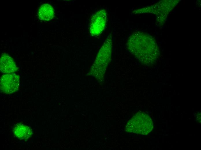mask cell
I'll list each match as a JSON object with an SVG mask.
<instances>
[{"label": "cell", "mask_w": 201, "mask_h": 150, "mask_svg": "<svg viewBox=\"0 0 201 150\" xmlns=\"http://www.w3.org/2000/svg\"><path fill=\"white\" fill-rule=\"evenodd\" d=\"M129 52L142 63H151L156 59L157 45L154 39L143 33L135 32L129 38L127 43Z\"/></svg>", "instance_id": "obj_1"}, {"label": "cell", "mask_w": 201, "mask_h": 150, "mask_svg": "<svg viewBox=\"0 0 201 150\" xmlns=\"http://www.w3.org/2000/svg\"><path fill=\"white\" fill-rule=\"evenodd\" d=\"M153 128L151 118L145 113L138 112L134 115L128 121L126 131L138 134L147 135Z\"/></svg>", "instance_id": "obj_2"}, {"label": "cell", "mask_w": 201, "mask_h": 150, "mask_svg": "<svg viewBox=\"0 0 201 150\" xmlns=\"http://www.w3.org/2000/svg\"><path fill=\"white\" fill-rule=\"evenodd\" d=\"M112 36L110 34L107 37L98 53L93 66L95 68L105 69L110 62L112 49Z\"/></svg>", "instance_id": "obj_3"}, {"label": "cell", "mask_w": 201, "mask_h": 150, "mask_svg": "<svg viewBox=\"0 0 201 150\" xmlns=\"http://www.w3.org/2000/svg\"><path fill=\"white\" fill-rule=\"evenodd\" d=\"M107 14L106 10L100 9L96 12L91 19L90 32L93 36L100 34L104 30L107 24Z\"/></svg>", "instance_id": "obj_4"}, {"label": "cell", "mask_w": 201, "mask_h": 150, "mask_svg": "<svg viewBox=\"0 0 201 150\" xmlns=\"http://www.w3.org/2000/svg\"><path fill=\"white\" fill-rule=\"evenodd\" d=\"M19 83V76L16 74L10 73L3 75L0 79L1 91L8 94L14 93L18 90Z\"/></svg>", "instance_id": "obj_5"}, {"label": "cell", "mask_w": 201, "mask_h": 150, "mask_svg": "<svg viewBox=\"0 0 201 150\" xmlns=\"http://www.w3.org/2000/svg\"><path fill=\"white\" fill-rule=\"evenodd\" d=\"M1 72L3 73H10L16 72L18 70L12 58L5 53L2 54L0 58Z\"/></svg>", "instance_id": "obj_6"}, {"label": "cell", "mask_w": 201, "mask_h": 150, "mask_svg": "<svg viewBox=\"0 0 201 150\" xmlns=\"http://www.w3.org/2000/svg\"><path fill=\"white\" fill-rule=\"evenodd\" d=\"M38 14L40 20L45 21H49L52 19L54 16V10L50 4H44L40 7Z\"/></svg>", "instance_id": "obj_7"}, {"label": "cell", "mask_w": 201, "mask_h": 150, "mask_svg": "<svg viewBox=\"0 0 201 150\" xmlns=\"http://www.w3.org/2000/svg\"><path fill=\"white\" fill-rule=\"evenodd\" d=\"M13 132L15 136L20 139H27L32 133L29 127L21 124H17L14 128Z\"/></svg>", "instance_id": "obj_8"}]
</instances>
